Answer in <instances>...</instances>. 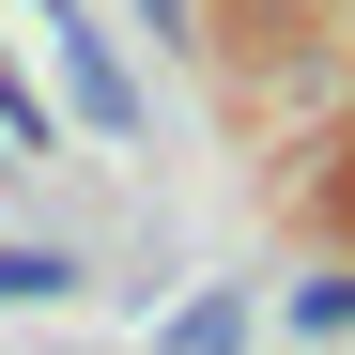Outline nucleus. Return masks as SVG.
I'll return each mask as SVG.
<instances>
[{"instance_id": "5", "label": "nucleus", "mask_w": 355, "mask_h": 355, "mask_svg": "<svg viewBox=\"0 0 355 355\" xmlns=\"http://www.w3.org/2000/svg\"><path fill=\"white\" fill-rule=\"evenodd\" d=\"M139 31H170V46H201V0H139Z\"/></svg>"}, {"instance_id": "3", "label": "nucleus", "mask_w": 355, "mask_h": 355, "mask_svg": "<svg viewBox=\"0 0 355 355\" xmlns=\"http://www.w3.org/2000/svg\"><path fill=\"white\" fill-rule=\"evenodd\" d=\"M78 278H93L78 248H46V232H0V309H62Z\"/></svg>"}, {"instance_id": "1", "label": "nucleus", "mask_w": 355, "mask_h": 355, "mask_svg": "<svg viewBox=\"0 0 355 355\" xmlns=\"http://www.w3.org/2000/svg\"><path fill=\"white\" fill-rule=\"evenodd\" d=\"M46 31H62V93H78V124H108V139H139V78H124V46H108L78 0H31Z\"/></svg>"}, {"instance_id": "6", "label": "nucleus", "mask_w": 355, "mask_h": 355, "mask_svg": "<svg viewBox=\"0 0 355 355\" xmlns=\"http://www.w3.org/2000/svg\"><path fill=\"white\" fill-rule=\"evenodd\" d=\"M0 170H16V155H0Z\"/></svg>"}, {"instance_id": "2", "label": "nucleus", "mask_w": 355, "mask_h": 355, "mask_svg": "<svg viewBox=\"0 0 355 355\" xmlns=\"http://www.w3.org/2000/svg\"><path fill=\"white\" fill-rule=\"evenodd\" d=\"M248 340H263V309H248L232 278H216V293H186V309L155 324V355H248Z\"/></svg>"}, {"instance_id": "4", "label": "nucleus", "mask_w": 355, "mask_h": 355, "mask_svg": "<svg viewBox=\"0 0 355 355\" xmlns=\"http://www.w3.org/2000/svg\"><path fill=\"white\" fill-rule=\"evenodd\" d=\"M293 324H309V340H355V263H324V278H293Z\"/></svg>"}]
</instances>
